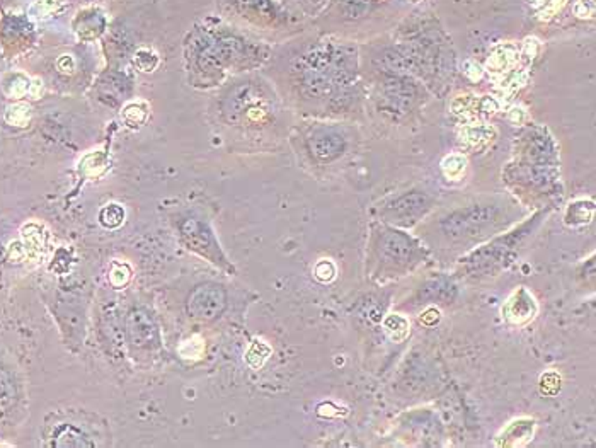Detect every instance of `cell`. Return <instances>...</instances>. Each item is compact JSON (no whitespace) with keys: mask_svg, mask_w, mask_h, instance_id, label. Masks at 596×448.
Masks as SVG:
<instances>
[{"mask_svg":"<svg viewBox=\"0 0 596 448\" xmlns=\"http://www.w3.org/2000/svg\"><path fill=\"white\" fill-rule=\"evenodd\" d=\"M183 237L189 249L196 251L201 256L208 257L211 262L225 266L227 261L223 257L222 251L218 244L215 242L211 230L208 229L207 223L200 222V220H186L183 225Z\"/></svg>","mask_w":596,"mask_h":448,"instance_id":"7","label":"cell"},{"mask_svg":"<svg viewBox=\"0 0 596 448\" xmlns=\"http://www.w3.org/2000/svg\"><path fill=\"white\" fill-rule=\"evenodd\" d=\"M57 68L61 73H72L75 70V60L72 55H61L57 60Z\"/></svg>","mask_w":596,"mask_h":448,"instance_id":"29","label":"cell"},{"mask_svg":"<svg viewBox=\"0 0 596 448\" xmlns=\"http://www.w3.org/2000/svg\"><path fill=\"white\" fill-rule=\"evenodd\" d=\"M433 208V200L426 193H402L383 203L380 217L383 223L396 227H412Z\"/></svg>","mask_w":596,"mask_h":448,"instance_id":"5","label":"cell"},{"mask_svg":"<svg viewBox=\"0 0 596 448\" xmlns=\"http://www.w3.org/2000/svg\"><path fill=\"white\" fill-rule=\"evenodd\" d=\"M499 107H501V104L496 98H491V96H459L452 103V111L456 116H462L470 121H479L487 116L496 114Z\"/></svg>","mask_w":596,"mask_h":448,"instance_id":"10","label":"cell"},{"mask_svg":"<svg viewBox=\"0 0 596 448\" xmlns=\"http://www.w3.org/2000/svg\"><path fill=\"white\" fill-rule=\"evenodd\" d=\"M64 3L65 0H34L29 13L34 19H38V21H45V19H50L52 15H55L58 10H61Z\"/></svg>","mask_w":596,"mask_h":448,"instance_id":"20","label":"cell"},{"mask_svg":"<svg viewBox=\"0 0 596 448\" xmlns=\"http://www.w3.org/2000/svg\"><path fill=\"white\" fill-rule=\"evenodd\" d=\"M572 13L579 19H593L595 0H576L572 6Z\"/></svg>","mask_w":596,"mask_h":448,"instance_id":"26","label":"cell"},{"mask_svg":"<svg viewBox=\"0 0 596 448\" xmlns=\"http://www.w3.org/2000/svg\"><path fill=\"white\" fill-rule=\"evenodd\" d=\"M29 87H31V80L24 75V73L13 72V73H7V75L2 79L3 92H6L7 98L10 99L24 98L26 94H29Z\"/></svg>","mask_w":596,"mask_h":448,"instance_id":"16","label":"cell"},{"mask_svg":"<svg viewBox=\"0 0 596 448\" xmlns=\"http://www.w3.org/2000/svg\"><path fill=\"white\" fill-rule=\"evenodd\" d=\"M346 149V140L338 131L320 130L312 135L311 150L313 156L322 162H331L343 156Z\"/></svg>","mask_w":596,"mask_h":448,"instance_id":"11","label":"cell"},{"mask_svg":"<svg viewBox=\"0 0 596 448\" xmlns=\"http://www.w3.org/2000/svg\"><path fill=\"white\" fill-rule=\"evenodd\" d=\"M441 171L450 181H460L467 171V159L462 154H450L441 160Z\"/></svg>","mask_w":596,"mask_h":448,"instance_id":"18","label":"cell"},{"mask_svg":"<svg viewBox=\"0 0 596 448\" xmlns=\"http://www.w3.org/2000/svg\"><path fill=\"white\" fill-rule=\"evenodd\" d=\"M535 431V421L528 418L511 421L498 436L499 447H523L532 440Z\"/></svg>","mask_w":596,"mask_h":448,"instance_id":"13","label":"cell"},{"mask_svg":"<svg viewBox=\"0 0 596 448\" xmlns=\"http://www.w3.org/2000/svg\"><path fill=\"white\" fill-rule=\"evenodd\" d=\"M123 118H125L126 123H130V125H142L147 118V106H143V104H130V106H126L125 111H123Z\"/></svg>","mask_w":596,"mask_h":448,"instance_id":"24","label":"cell"},{"mask_svg":"<svg viewBox=\"0 0 596 448\" xmlns=\"http://www.w3.org/2000/svg\"><path fill=\"white\" fill-rule=\"evenodd\" d=\"M463 68H465L463 72H465V75L470 80H479L482 77L481 67H479L477 64H474V61H465V64H463Z\"/></svg>","mask_w":596,"mask_h":448,"instance_id":"31","label":"cell"},{"mask_svg":"<svg viewBox=\"0 0 596 448\" xmlns=\"http://www.w3.org/2000/svg\"><path fill=\"white\" fill-rule=\"evenodd\" d=\"M537 220H539V217L533 220L530 218V222L523 223L520 229L511 230L506 235L496 237L489 244L482 246L481 249L472 251L465 260H462V264L467 266L468 273H472V275H477V273L489 275V273H494L496 269H501L502 266H506V262H511L509 260L513 257L516 247L533 230Z\"/></svg>","mask_w":596,"mask_h":448,"instance_id":"3","label":"cell"},{"mask_svg":"<svg viewBox=\"0 0 596 448\" xmlns=\"http://www.w3.org/2000/svg\"><path fill=\"white\" fill-rule=\"evenodd\" d=\"M315 276L319 278L320 281H331L334 280L336 276V266L334 262L329 261V260H322L317 262L315 266Z\"/></svg>","mask_w":596,"mask_h":448,"instance_id":"27","label":"cell"},{"mask_svg":"<svg viewBox=\"0 0 596 448\" xmlns=\"http://www.w3.org/2000/svg\"><path fill=\"white\" fill-rule=\"evenodd\" d=\"M499 217V208L494 204H468L441 220V230L455 241L477 239L496 229L501 223Z\"/></svg>","mask_w":596,"mask_h":448,"instance_id":"4","label":"cell"},{"mask_svg":"<svg viewBox=\"0 0 596 448\" xmlns=\"http://www.w3.org/2000/svg\"><path fill=\"white\" fill-rule=\"evenodd\" d=\"M135 64L142 72H154L158 65V57L152 50H140L135 55Z\"/></svg>","mask_w":596,"mask_h":448,"instance_id":"23","label":"cell"},{"mask_svg":"<svg viewBox=\"0 0 596 448\" xmlns=\"http://www.w3.org/2000/svg\"><path fill=\"white\" fill-rule=\"evenodd\" d=\"M411 2H412V3H417V2H421V0H411Z\"/></svg>","mask_w":596,"mask_h":448,"instance_id":"33","label":"cell"},{"mask_svg":"<svg viewBox=\"0 0 596 448\" xmlns=\"http://www.w3.org/2000/svg\"><path fill=\"white\" fill-rule=\"evenodd\" d=\"M438 319H440V312L436 311L435 307L426 308V311L423 312V314H421V318H419L421 324H426V326H433V324L438 322Z\"/></svg>","mask_w":596,"mask_h":448,"instance_id":"30","label":"cell"},{"mask_svg":"<svg viewBox=\"0 0 596 448\" xmlns=\"http://www.w3.org/2000/svg\"><path fill=\"white\" fill-rule=\"evenodd\" d=\"M268 354H269V348L262 341H258V339H255L253 345H251V350L247 351L246 357L253 368H261L262 363H265L266 358H268Z\"/></svg>","mask_w":596,"mask_h":448,"instance_id":"22","label":"cell"},{"mask_svg":"<svg viewBox=\"0 0 596 448\" xmlns=\"http://www.w3.org/2000/svg\"><path fill=\"white\" fill-rule=\"evenodd\" d=\"M496 135V130L493 126L481 121L468 123L462 128V140L472 149H482V147L489 145L491 142H494Z\"/></svg>","mask_w":596,"mask_h":448,"instance_id":"14","label":"cell"},{"mask_svg":"<svg viewBox=\"0 0 596 448\" xmlns=\"http://www.w3.org/2000/svg\"><path fill=\"white\" fill-rule=\"evenodd\" d=\"M31 107L28 104L24 103H15L10 104L9 107H7L6 111V121L9 123L10 126H19V128H24V126L29 125L31 121Z\"/></svg>","mask_w":596,"mask_h":448,"instance_id":"19","label":"cell"},{"mask_svg":"<svg viewBox=\"0 0 596 448\" xmlns=\"http://www.w3.org/2000/svg\"><path fill=\"white\" fill-rule=\"evenodd\" d=\"M126 333L131 346L149 350L158 345V327L143 308H133L126 319Z\"/></svg>","mask_w":596,"mask_h":448,"instance_id":"8","label":"cell"},{"mask_svg":"<svg viewBox=\"0 0 596 448\" xmlns=\"http://www.w3.org/2000/svg\"><path fill=\"white\" fill-rule=\"evenodd\" d=\"M501 311L502 318L508 320L509 324L521 326V324H526L532 319H535L537 312H539V305H537L535 297H533L528 290L525 287H520L514 290L508 299H506Z\"/></svg>","mask_w":596,"mask_h":448,"instance_id":"9","label":"cell"},{"mask_svg":"<svg viewBox=\"0 0 596 448\" xmlns=\"http://www.w3.org/2000/svg\"><path fill=\"white\" fill-rule=\"evenodd\" d=\"M179 353L183 354L184 358H193V360L200 358V354L203 353V339L198 338V336L188 339V341H184L183 345H181Z\"/></svg>","mask_w":596,"mask_h":448,"instance_id":"25","label":"cell"},{"mask_svg":"<svg viewBox=\"0 0 596 448\" xmlns=\"http://www.w3.org/2000/svg\"><path fill=\"white\" fill-rule=\"evenodd\" d=\"M528 3L537 10V13H539V10L544 9L545 3H547V0H528Z\"/></svg>","mask_w":596,"mask_h":448,"instance_id":"32","label":"cell"},{"mask_svg":"<svg viewBox=\"0 0 596 448\" xmlns=\"http://www.w3.org/2000/svg\"><path fill=\"white\" fill-rule=\"evenodd\" d=\"M227 305V293L220 285L204 283L193 290L188 300V311L193 318L213 320L218 318Z\"/></svg>","mask_w":596,"mask_h":448,"instance_id":"6","label":"cell"},{"mask_svg":"<svg viewBox=\"0 0 596 448\" xmlns=\"http://www.w3.org/2000/svg\"><path fill=\"white\" fill-rule=\"evenodd\" d=\"M567 0H547V3H545V7L542 10H539V17L542 21H545V19H551L559 13L560 9L564 7V3H566Z\"/></svg>","mask_w":596,"mask_h":448,"instance_id":"28","label":"cell"},{"mask_svg":"<svg viewBox=\"0 0 596 448\" xmlns=\"http://www.w3.org/2000/svg\"><path fill=\"white\" fill-rule=\"evenodd\" d=\"M424 257V249L408 232L389 223L371 227L368 247L370 275L378 281L394 280L412 271Z\"/></svg>","mask_w":596,"mask_h":448,"instance_id":"1","label":"cell"},{"mask_svg":"<svg viewBox=\"0 0 596 448\" xmlns=\"http://www.w3.org/2000/svg\"><path fill=\"white\" fill-rule=\"evenodd\" d=\"M99 218L100 222H103V225L114 229V227H118L119 223L123 222V218H125V210H123L119 204H107V207L100 211Z\"/></svg>","mask_w":596,"mask_h":448,"instance_id":"21","label":"cell"},{"mask_svg":"<svg viewBox=\"0 0 596 448\" xmlns=\"http://www.w3.org/2000/svg\"><path fill=\"white\" fill-rule=\"evenodd\" d=\"M520 167L533 186L549 188L556 183L559 172V157H557L556 142L552 140L547 130H528L523 142Z\"/></svg>","mask_w":596,"mask_h":448,"instance_id":"2","label":"cell"},{"mask_svg":"<svg viewBox=\"0 0 596 448\" xmlns=\"http://www.w3.org/2000/svg\"><path fill=\"white\" fill-rule=\"evenodd\" d=\"M518 55H520V48L513 43H502L498 45L496 48L491 52L489 58L486 61V70L491 75L502 79L505 75L513 70L518 65Z\"/></svg>","mask_w":596,"mask_h":448,"instance_id":"12","label":"cell"},{"mask_svg":"<svg viewBox=\"0 0 596 448\" xmlns=\"http://www.w3.org/2000/svg\"><path fill=\"white\" fill-rule=\"evenodd\" d=\"M382 326L385 333L389 334V338L396 343L404 341L409 336V329H411L409 320L401 314H389L382 320Z\"/></svg>","mask_w":596,"mask_h":448,"instance_id":"17","label":"cell"},{"mask_svg":"<svg viewBox=\"0 0 596 448\" xmlns=\"http://www.w3.org/2000/svg\"><path fill=\"white\" fill-rule=\"evenodd\" d=\"M593 214H595L593 202H590V200H578V202L569 204L564 220H566L567 225L578 227L590 222V220L593 218Z\"/></svg>","mask_w":596,"mask_h":448,"instance_id":"15","label":"cell"}]
</instances>
